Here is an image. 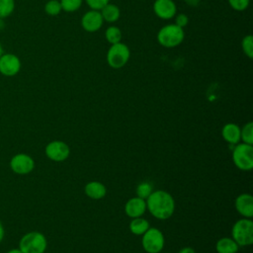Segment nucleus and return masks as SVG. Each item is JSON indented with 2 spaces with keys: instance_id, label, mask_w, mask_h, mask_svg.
<instances>
[{
  "instance_id": "obj_1",
  "label": "nucleus",
  "mask_w": 253,
  "mask_h": 253,
  "mask_svg": "<svg viewBox=\"0 0 253 253\" xmlns=\"http://www.w3.org/2000/svg\"><path fill=\"white\" fill-rule=\"evenodd\" d=\"M146 208L154 217L166 219L173 214L175 203L169 193L162 190L152 191L146 199Z\"/></svg>"
},
{
  "instance_id": "obj_2",
  "label": "nucleus",
  "mask_w": 253,
  "mask_h": 253,
  "mask_svg": "<svg viewBox=\"0 0 253 253\" xmlns=\"http://www.w3.org/2000/svg\"><path fill=\"white\" fill-rule=\"evenodd\" d=\"M232 239L238 246H247L253 243V221L250 218L237 220L232 226Z\"/></svg>"
},
{
  "instance_id": "obj_3",
  "label": "nucleus",
  "mask_w": 253,
  "mask_h": 253,
  "mask_svg": "<svg viewBox=\"0 0 253 253\" xmlns=\"http://www.w3.org/2000/svg\"><path fill=\"white\" fill-rule=\"evenodd\" d=\"M184 40V31L175 24L164 26L157 34L158 42L165 47H175Z\"/></svg>"
},
{
  "instance_id": "obj_4",
  "label": "nucleus",
  "mask_w": 253,
  "mask_h": 253,
  "mask_svg": "<svg viewBox=\"0 0 253 253\" xmlns=\"http://www.w3.org/2000/svg\"><path fill=\"white\" fill-rule=\"evenodd\" d=\"M232 160L237 168L249 171L253 168V147L251 144L239 143L232 152Z\"/></svg>"
},
{
  "instance_id": "obj_5",
  "label": "nucleus",
  "mask_w": 253,
  "mask_h": 253,
  "mask_svg": "<svg viewBox=\"0 0 253 253\" xmlns=\"http://www.w3.org/2000/svg\"><path fill=\"white\" fill-rule=\"evenodd\" d=\"M130 56L129 48L123 42L112 44L107 52V62L113 68H121L126 64Z\"/></svg>"
},
{
  "instance_id": "obj_6",
  "label": "nucleus",
  "mask_w": 253,
  "mask_h": 253,
  "mask_svg": "<svg viewBox=\"0 0 253 253\" xmlns=\"http://www.w3.org/2000/svg\"><path fill=\"white\" fill-rule=\"evenodd\" d=\"M45 248V237L40 232H30L20 241V250L22 253H43Z\"/></svg>"
},
{
  "instance_id": "obj_7",
  "label": "nucleus",
  "mask_w": 253,
  "mask_h": 253,
  "mask_svg": "<svg viewBox=\"0 0 253 253\" xmlns=\"http://www.w3.org/2000/svg\"><path fill=\"white\" fill-rule=\"evenodd\" d=\"M142 247L148 253H158L164 246L163 233L155 228L150 227L142 234Z\"/></svg>"
},
{
  "instance_id": "obj_8",
  "label": "nucleus",
  "mask_w": 253,
  "mask_h": 253,
  "mask_svg": "<svg viewBox=\"0 0 253 253\" xmlns=\"http://www.w3.org/2000/svg\"><path fill=\"white\" fill-rule=\"evenodd\" d=\"M69 146L63 141H51L45 147L46 156L53 161H63L69 156Z\"/></svg>"
},
{
  "instance_id": "obj_9",
  "label": "nucleus",
  "mask_w": 253,
  "mask_h": 253,
  "mask_svg": "<svg viewBox=\"0 0 253 253\" xmlns=\"http://www.w3.org/2000/svg\"><path fill=\"white\" fill-rule=\"evenodd\" d=\"M21 68L20 58L12 53H5L0 56V72L5 76L16 75Z\"/></svg>"
},
{
  "instance_id": "obj_10",
  "label": "nucleus",
  "mask_w": 253,
  "mask_h": 253,
  "mask_svg": "<svg viewBox=\"0 0 253 253\" xmlns=\"http://www.w3.org/2000/svg\"><path fill=\"white\" fill-rule=\"evenodd\" d=\"M103 18L100 11L90 10L85 13L81 19V25L83 29L87 32L94 33L97 32L103 25Z\"/></svg>"
},
{
  "instance_id": "obj_11",
  "label": "nucleus",
  "mask_w": 253,
  "mask_h": 253,
  "mask_svg": "<svg viewBox=\"0 0 253 253\" xmlns=\"http://www.w3.org/2000/svg\"><path fill=\"white\" fill-rule=\"evenodd\" d=\"M153 10L158 18L169 20L176 14V5L172 0H155Z\"/></svg>"
},
{
  "instance_id": "obj_12",
  "label": "nucleus",
  "mask_w": 253,
  "mask_h": 253,
  "mask_svg": "<svg viewBox=\"0 0 253 253\" xmlns=\"http://www.w3.org/2000/svg\"><path fill=\"white\" fill-rule=\"evenodd\" d=\"M11 168L19 174H27L34 168V160L26 154H17L11 160Z\"/></svg>"
},
{
  "instance_id": "obj_13",
  "label": "nucleus",
  "mask_w": 253,
  "mask_h": 253,
  "mask_svg": "<svg viewBox=\"0 0 253 253\" xmlns=\"http://www.w3.org/2000/svg\"><path fill=\"white\" fill-rule=\"evenodd\" d=\"M236 211L246 218L253 216V198L250 194H241L235 200Z\"/></svg>"
},
{
  "instance_id": "obj_14",
  "label": "nucleus",
  "mask_w": 253,
  "mask_h": 253,
  "mask_svg": "<svg viewBox=\"0 0 253 253\" xmlns=\"http://www.w3.org/2000/svg\"><path fill=\"white\" fill-rule=\"evenodd\" d=\"M146 210V202L139 198V197H134L129 199L125 207V211L126 215L129 217H139L141 216Z\"/></svg>"
},
{
  "instance_id": "obj_15",
  "label": "nucleus",
  "mask_w": 253,
  "mask_h": 253,
  "mask_svg": "<svg viewBox=\"0 0 253 253\" xmlns=\"http://www.w3.org/2000/svg\"><path fill=\"white\" fill-rule=\"evenodd\" d=\"M222 137L230 144H236L240 140V127L232 123L226 124L221 130Z\"/></svg>"
},
{
  "instance_id": "obj_16",
  "label": "nucleus",
  "mask_w": 253,
  "mask_h": 253,
  "mask_svg": "<svg viewBox=\"0 0 253 253\" xmlns=\"http://www.w3.org/2000/svg\"><path fill=\"white\" fill-rule=\"evenodd\" d=\"M85 194L91 199L99 200L106 195V188L102 183L92 181L85 186Z\"/></svg>"
},
{
  "instance_id": "obj_17",
  "label": "nucleus",
  "mask_w": 253,
  "mask_h": 253,
  "mask_svg": "<svg viewBox=\"0 0 253 253\" xmlns=\"http://www.w3.org/2000/svg\"><path fill=\"white\" fill-rule=\"evenodd\" d=\"M215 249L217 253H236L238 245L232 238L223 237L216 242Z\"/></svg>"
},
{
  "instance_id": "obj_18",
  "label": "nucleus",
  "mask_w": 253,
  "mask_h": 253,
  "mask_svg": "<svg viewBox=\"0 0 253 253\" xmlns=\"http://www.w3.org/2000/svg\"><path fill=\"white\" fill-rule=\"evenodd\" d=\"M101 16L103 20L109 22V23H114L120 18V9L117 5L115 4H110L108 3L105 5L101 10H100Z\"/></svg>"
},
{
  "instance_id": "obj_19",
  "label": "nucleus",
  "mask_w": 253,
  "mask_h": 253,
  "mask_svg": "<svg viewBox=\"0 0 253 253\" xmlns=\"http://www.w3.org/2000/svg\"><path fill=\"white\" fill-rule=\"evenodd\" d=\"M149 228V223L142 217H134L129 223V230L135 235H142Z\"/></svg>"
},
{
  "instance_id": "obj_20",
  "label": "nucleus",
  "mask_w": 253,
  "mask_h": 253,
  "mask_svg": "<svg viewBox=\"0 0 253 253\" xmlns=\"http://www.w3.org/2000/svg\"><path fill=\"white\" fill-rule=\"evenodd\" d=\"M105 37H106V40L108 41V42H110L112 44L118 43V42H121L122 32L118 27L111 26L106 30Z\"/></svg>"
},
{
  "instance_id": "obj_21",
  "label": "nucleus",
  "mask_w": 253,
  "mask_h": 253,
  "mask_svg": "<svg viewBox=\"0 0 253 253\" xmlns=\"http://www.w3.org/2000/svg\"><path fill=\"white\" fill-rule=\"evenodd\" d=\"M240 138L244 143L251 144L253 143V123H247L242 129H240Z\"/></svg>"
},
{
  "instance_id": "obj_22",
  "label": "nucleus",
  "mask_w": 253,
  "mask_h": 253,
  "mask_svg": "<svg viewBox=\"0 0 253 253\" xmlns=\"http://www.w3.org/2000/svg\"><path fill=\"white\" fill-rule=\"evenodd\" d=\"M14 0H0V19L10 16L14 11Z\"/></svg>"
},
{
  "instance_id": "obj_23",
  "label": "nucleus",
  "mask_w": 253,
  "mask_h": 253,
  "mask_svg": "<svg viewBox=\"0 0 253 253\" xmlns=\"http://www.w3.org/2000/svg\"><path fill=\"white\" fill-rule=\"evenodd\" d=\"M61 5L59 0H49L44 6V11L49 16H56L61 11Z\"/></svg>"
},
{
  "instance_id": "obj_24",
  "label": "nucleus",
  "mask_w": 253,
  "mask_h": 253,
  "mask_svg": "<svg viewBox=\"0 0 253 253\" xmlns=\"http://www.w3.org/2000/svg\"><path fill=\"white\" fill-rule=\"evenodd\" d=\"M61 9L65 12H74L82 4V0H59Z\"/></svg>"
},
{
  "instance_id": "obj_25",
  "label": "nucleus",
  "mask_w": 253,
  "mask_h": 253,
  "mask_svg": "<svg viewBox=\"0 0 253 253\" xmlns=\"http://www.w3.org/2000/svg\"><path fill=\"white\" fill-rule=\"evenodd\" d=\"M242 50L243 52L249 57H253V37L251 35H248L243 38L242 42H241Z\"/></svg>"
},
{
  "instance_id": "obj_26",
  "label": "nucleus",
  "mask_w": 253,
  "mask_h": 253,
  "mask_svg": "<svg viewBox=\"0 0 253 253\" xmlns=\"http://www.w3.org/2000/svg\"><path fill=\"white\" fill-rule=\"evenodd\" d=\"M152 193V186L148 182H142L138 184L136 188V195L141 199H147L148 196Z\"/></svg>"
},
{
  "instance_id": "obj_27",
  "label": "nucleus",
  "mask_w": 253,
  "mask_h": 253,
  "mask_svg": "<svg viewBox=\"0 0 253 253\" xmlns=\"http://www.w3.org/2000/svg\"><path fill=\"white\" fill-rule=\"evenodd\" d=\"M228 3L232 9L236 11H244L249 5V0H228Z\"/></svg>"
},
{
  "instance_id": "obj_28",
  "label": "nucleus",
  "mask_w": 253,
  "mask_h": 253,
  "mask_svg": "<svg viewBox=\"0 0 253 253\" xmlns=\"http://www.w3.org/2000/svg\"><path fill=\"white\" fill-rule=\"evenodd\" d=\"M86 2L91 10L100 11L105 5L109 3V0H86Z\"/></svg>"
},
{
  "instance_id": "obj_29",
  "label": "nucleus",
  "mask_w": 253,
  "mask_h": 253,
  "mask_svg": "<svg viewBox=\"0 0 253 253\" xmlns=\"http://www.w3.org/2000/svg\"><path fill=\"white\" fill-rule=\"evenodd\" d=\"M188 22H189V19H188L187 15H185V14H179V15L176 17V19H175V25L178 26V27H180V28H182V29H183L185 26H187Z\"/></svg>"
},
{
  "instance_id": "obj_30",
  "label": "nucleus",
  "mask_w": 253,
  "mask_h": 253,
  "mask_svg": "<svg viewBox=\"0 0 253 253\" xmlns=\"http://www.w3.org/2000/svg\"><path fill=\"white\" fill-rule=\"evenodd\" d=\"M185 2L189 5V6H192V7H196L200 4V0H185Z\"/></svg>"
},
{
  "instance_id": "obj_31",
  "label": "nucleus",
  "mask_w": 253,
  "mask_h": 253,
  "mask_svg": "<svg viewBox=\"0 0 253 253\" xmlns=\"http://www.w3.org/2000/svg\"><path fill=\"white\" fill-rule=\"evenodd\" d=\"M179 253H196V252H195V250H194L193 248H191V247H184V248H182V249L179 251Z\"/></svg>"
},
{
  "instance_id": "obj_32",
  "label": "nucleus",
  "mask_w": 253,
  "mask_h": 253,
  "mask_svg": "<svg viewBox=\"0 0 253 253\" xmlns=\"http://www.w3.org/2000/svg\"><path fill=\"white\" fill-rule=\"evenodd\" d=\"M3 235H4V230H3V226H2V224L0 223V241L2 240V238H3Z\"/></svg>"
},
{
  "instance_id": "obj_33",
  "label": "nucleus",
  "mask_w": 253,
  "mask_h": 253,
  "mask_svg": "<svg viewBox=\"0 0 253 253\" xmlns=\"http://www.w3.org/2000/svg\"><path fill=\"white\" fill-rule=\"evenodd\" d=\"M8 253H22V251L20 249H13V250L9 251Z\"/></svg>"
},
{
  "instance_id": "obj_34",
  "label": "nucleus",
  "mask_w": 253,
  "mask_h": 253,
  "mask_svg": "<svg viewBox=\"0 0 253 253\" xmlns=\"http://www.w3.org/2000/svg\"><path fill=\"white\" fill-rule=\"evenodd\" d=\"M3 54V50H2V46H1V43H0V56Z\"/></svg>"
}]
</instances>
